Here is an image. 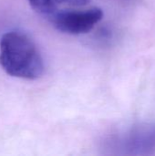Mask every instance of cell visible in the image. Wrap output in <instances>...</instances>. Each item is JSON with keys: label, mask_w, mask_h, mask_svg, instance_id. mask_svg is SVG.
I'll return each instance as SVG.
<instances>
[{"label": "cell", "mask_w": 155, "mask_h": 156, "mask_svg": "<svg viewBox=\"0 0 155 156\" xmlns=\"http://www.w3.org/2000/svg\"><path fill=\"white\" fill-rule=\"evenodd\" d=\"M89 2H90V0H62L63 4H67L69 5H73V6L85 5Z\"/></svg>", "instance_id": "5"}, {"label": "cell", "mask_w": 155, "mask_h": 156, "mask_svg": "<svg viewBox=\"0 0 155 156\" xmlns=\"http://www.w3.org/2000/svg\"><path fill=\"white\" fill-rule=\"evenodd\" d=\"M103 17V11L99 7L86 10L59 9L49 17L52 25L58 31L70 35L90 32Z\"/></svg>", "instance_id": "3"}, {"label": "cell", "mask_w": 155, "mask_h": 156, "mask_svg": "<svg viewBox=\"0 0 155 156\" xmlns=\"http://www.w3.org/2000/svg\"><path fill=\"white\" fill-rule=\"evenodd\" d=\"M111 149L119 154L151 155L155 153V123H141L111 141Z\"/></svg>", "instance_id": "2"}, {"label": "cell", "mask_w": 155, "mask_h": 156, "mask_svg": "<svg viewBox=\"0 0 155 156\" xmlns=\"http://www.w3.org/2000/svg\"><path fill=\"white\" fill-rule=\"evenodd\" d=\"M33 10L41 16L50 17L57 11L59 10V6L63 5L62 0H27Z\"/></svg>", "instance_id": "4"}, {"label": "cell", "mask_w": 155, "mask_h": 156, "mask_svg": "<svg viewBox=\"0 0 155 156\" xmlns=\"http://www.w3.org/2000/svg\"><path fill=\"white\" fill-rule=\"evenodd\" d=\"M0 66L10 76L34 80L42 77L45 65L33 39L25 32L11 30L0 38Z\"/></svg>", "instance_id": "1"}]
</instances>
